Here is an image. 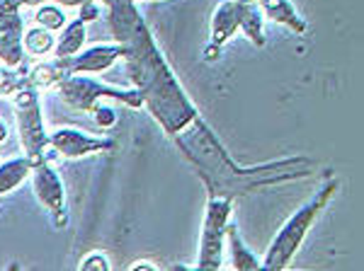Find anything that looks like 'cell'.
<instances>
[{
    "label": "cell",
    "instance_id": "6da1fadb",
    "mask_svg": "<svg viewBox=\"0 0 364 271\" xmlns=\"http://www.w3.org/2000/svg\"><path fill=\"white\" fill-rule=\"evenodd\" d=\"M102 3L107 5L109 29L114 32L117 44L124 46V63L134 90L141 95L158 123L170 136H175L192 119H197V107L190 102L187 92L170 70L144 17L134 8V0H102Z\"/></svg>",
    "mask_w": 364,
    "mask_h": 271
},
{
    "label": "cell",
    "instance_id": "7a4b0ae2",
    "mask_svg": "<svg viewBox=\"0 0 364 271\" xmlns=\"http://www.w3.org/2000/svg\"><path fill=\"white\" fill-rule=\"evenodd\" d=\"M175 143L182 155L195 165L211 197L236 199L291 179H304L314 172V162L309 157H284V160L250 165V167L238 165L199 116L175 133Z\"/></svg>",
    "mask_w": 364,
    "mask_h": 271
},
{
    "label": "cell",
    "instance_id": "3957f363",
    "mask_svg": "<svg viewBox=\"0 0 364 271\" xmlns=\"http://www.w3.org/2000/svg\"><path fill=\"white\" fill-rule=\"evenodd\" d=\"M338 189H340V182L336 177H331V179L316 192V197H311V201L304 204L301 209H299L296 214L279 228V233L274 235V240L267 247L265 259L260 262V269L284 271L289 267L291 259L296 257L299 247H301L304 240H306L309 231L314 228V223L318 221V216L326 211V206L333 201V197L338 194Z\"/></svg>",
    "mask_w": 364,
    "mask_h": 271
},
{
    "label": "cell",
    "instance_id": "277c9868",
    "mask_svg": "<svg viewBox=\"0 0 364 271\" xmlns=\"http://www.w3.org/2000/svg\"><path fill=\"white\" fill-rule=\"evenodd\" d=\"M56 90L68 107H73L78 111H87V114H92V109H95L97 104H102L105 99H117V102H124L129 107H141V104H144V99H141L136 90L105 85V82L92 80L80 73L61 78L56 82Z\"/></svg>",
    "mask_w": 364,
    "mask_h": 271
},
{
    "label": "cell",
    "instance_id": "5b68a950",
    "mask_svg": "<svg viewBox=\"0 0 364 271\" xmlns=\"http://www.w3.org/2000/svg\"><path fill=\"white\" fill-rule=\"evenodd\" d=\"M13 102L17 111V128H20V140L25 145V153L29 157V162L39 165V162H49L54 157L49 155L51 145H49V136L44 131V121H42V107H39L37 99V87L27 85L20 87L17 92H13Z\"/></svg>",
    "mask_w": 364,
    "mask_h": 271
},
{
    "label": "cell",
    "instance_id": "8992f818",
    "mask_svg": "<svg viewBox=\"0 0 364 271\" xmlns=\"http://www.w3.org/2000/svg\"><path fill=\"white\" fill-rule=\"evenodd\" d=\"M233 214V199L228 197H211L207 201L204 214L202 238H199V257L195 269L199 271H216L224 267V245H226V223Z\"/></svg>",
    "mask_w": 364,
    "mask_h": 271
},
{
    "label": "cell",
    "instance_id": "52a82bcc",
    "mask_svg": "<svg viewBox=\"0 0 364 271\" xmlns=\"http://www.w3.org/2000/svg\"><path fill=\"white\" fill-rule=\"evenodd\" d=\"M20 8L17 0L0 3V63L8 68H20L25 61V22Z\"/></svg>",
    "mask_w": 364,
    "mask_h": 271
},
{
    "label": "cell",
    "instance_id": "ba28073f",
    "mask_svg": "<svg viewBox=\"0 0 364 271\" xmlns=\"http://www.w3.org/2000/svg\"><path fill=\"white\" fill-rule=\"evenodd\" d=\"M119 58H124V46L114 44V46H92L87 51H78L70 58H56L58 70L66 75H87V73H102V70L112 68Z\"/></svg>",
    "mask_w": 364,
    "mask_h": 271
},
{
    "label": "cell",
    "instance_id": "9c48e42d",
    "mask_svg": "<svg viewBox=\"0 0 364 271\" xmlns=\"http://www.w3.org/2000/svg\"><path fill=\"white\" fill-rule=\"evenodd\" d=\"M32 184L42 201L51 214L56 216V226H66V194H63L61 177L54 172L49 162H39L32 167Z\"/></svg>",
    "mask_w": 364,
    "mask_h": 271
},
{
    "label": "cell",
    "instance_id": "30bf717a",
    "mask_svg": "<svg viewBox=\"0 0 364 271\" xmlns=\"http://www.w3.org/2000/svg\"><path fill=\"white\" fill-rule=\"evenodd\" d=\"M49 145L56 155L68 157V160H78L90 153H102L112 148V140L109 138H92L87 133H80L75 128H58L49 136Z\"/></svg>",
    "mask_w": 364,
    "mask_h": 271
},
{
    "label": "cell",
    "instance_id": "8fae6325",
    "mask_svg": "<svg viewBox=\"0 0 364 271\" xmlns=\"http://www.w3.org/2000/svg\"><path fill=\"white\" fill-rule=\"evenodd\" d=\"M238 13L240 5L236 0H224L219 3V8L211 15V27H209V44L221 49L226 46V41L238 32Z\"/></svg>",
    "mask_w": 364,
    "mask_h": 271
},
{
    "label": "cell",
    "instance_id": "7c38bea8",
    "mask_svg": "<svg viewBox=\"0 0 364 271\" xmlns=\"http://www.w3.org/2000/svg\"><path fill=\"white\" fill-rule=\"evenodd\" d=\"M257 5H260L262 15L269 17L272 22H277V25L291 29V32H296V34L306 32V22L299 17V13L289 0H257Z\"/></svg>",
    "mask_w": 364,
    "mask_h": 271
},
{
    "label": "cell",
    "instance_id": "4fadbf2b",
    "mask_svg": "<svg viewBox=\"0 0 364 271\" xmlns=\"http://www.w3.org/2000/svg\"><path fill=\"white\" fill-rule=\"evenodd\" d=\"M226 243H228V252H231V267L236 271H255L260 269V262L255 259V255L248 250V245L240 240L238 226L228 221L226 223Z\"/></svg>",
    "mask_w": 364,
    "mask_h": 271
},
{
    "label": "cell",
    "instance_id": "5bb4252c",
    "mask_svg": "<svg viewBox=\"0 0 364 271\" xmlns=\"http://www.w3.org/2000/svg\"><path fill=\"white\" fill-rule=\"evenodd\" d=\"M240 13H238V29L248 37L257 49L265 46V22H262V10L257 3H238Z\"/></svg>",
    "mask_w": 364,
    "mask_h": 271
},
{
    "label": "cell",
    "instance_id": "9a60e30c",
    "mask_svg": "<svg viewBox=\"0 0 364 271\" xmlns=\"http://www.w3.org/2000/svg\"><path fill=\"white\" fill-rule=\"evenodd\" d=\"M85 44V22L73 20L70 25H66L61 29V37L56 39L54 44V58H70L75 56Z\"/></svg>",
    "mask_w": 364,
    "mask_h": 271
},
{
    "label": "cell",
    "instance_id": "2e32d148",
    "mask_svg": "<svg viewBox=\"0 0 364 271\" xmlns=\"http://www.w3.org/2000/svg\"><path fill=\"white\" fill-rule=\"evenodd\" d=\"M32 175V162L29 157H13V160L0 165V197L17 189L27 177Z\"/></svg>",
    "mask_w": 364,
    "mask_h": 271
},
{
    "label": "cell",
    "instance_id": "e0dca14e",
    "mask_svg": "<svg viewBox=\"0 0 364 271\" xmlns=\"http://www.w3.org/2000/svg\"><path fill=\"white\" fill-rule=\"evenodd\" d=\"M22 44H25V51L27 54H32L34 58H44L49 54H54V32H49V29L44 27H32L29 32H25V39H22Z\"/></svg>",
    "mask_w": 364,
    "mask_h": 271
},
{
    "label": "cell",
    "instance_id": "ac0fdd59",
    "mask_svg": "<svg viewBox=\"0 0 364 271\" xmlns=\"http://www.w3.org/2000/svg\"><path fill=\"white\" fill-rule=\"evenodd\" d=\"M37 25L49 29V32H58V29L66 27V15H63L61 5H54V3H44L37 8Z\"/></svg>",
    "mask_w": 364,
    "mask_h": 271
},
{
    "label": "cell",
    "instance_id": "d6986e66",
    "mask_svg": "<svg viewBox=\"0 0 364 271\" xmlns=\"http://www.w3.org/2000/svg\"><path fill=\"white\" fill-rule=\"evenodd\" d=\"M92 116H95V121H97V126H102V128H109V126H114L117 123V111L112 107H107V104H97L95 109H92Z\"/></svg>",
    "mask_w": 364,
    "mask_h": 271
},
{
    "label": "cell",
    "instance_id": "ffe728a7",
    "mask_svg": "<svg viewBox=\"0 0 364 271\" xmlns=\"http://www.w3.org/2000/svg\"><path fill=\"white\" fill-rule=\"evenodd\" d=\"M20 5H29V8H39L44 3H54V5H63V8H80L85 3H102V0H17Z\"/></svg>",
    "mask_w": 364,
    "mask_h": 271
},
{
    "label": "cell",
    "instance_id": "44dd1931",
    "mask_svg": "<svg viewBox=\"0 0 364 271\" xmlns=\"http://www.w3.org/2000/svg\"><path fill=\"white\" fill-rule=\"evenodd\" d=\"M80 269H83V271H92V269L107 271L109 264H107V259L100 255V252H92V255H87V259H83V262H80Z\"/></svg>",
    "mask_w": 364,
    "mask_h": 271
},
{
    "label": "cell",
    "instance_id": "7402d4cb",
    "mask_svg": "<svg viewBox=\"0 0 364 271\" xmlns=\"http://www.w3.org/2000/svg\"><path fill=\"white\" fill-rule=\"evenodd\" d=\"M97 15H100V8H97V3H85V5H80L78 8V17L85 22H92V20H97Z\"/></svg>",
    "mask_w": 364,
    "mask_h": 271
},
{
    "label": "cell",
    "instance_id": "603a6c76",
    "mask_svg": "<svg viewBox=\"0 0 364 271\" xmlns=\"http://www.w3.org/2000/svg\"><path fill=\"white\" fill-rule=\"evenodd\" d=\"M219 51L221 49H216V46H207V51H204V58H207V61H216V58H219Z\"/></svg>",
    "mask_w": 364,
    "mask_h": 271
},
{
    "label": "cell",
    "instance_id": "cb8c5ba5",
    "mask_svg": "<svg viewBox=\"0 0 364 271\" xmlns=\"http://www.w3.org/2000/svg\"><path fill=\"white\" fill-rule=\"evenodd\" d=\"M132 271H139V269H149V271H156V264H151V262H134L132 267H129Z\"/></svg>",
    "mask_w": 364,
    "mask_h": 271
},
{
    "label": "cell",
    "instance_id": "d4e9b609",
    "mask_svg": "<svg viewBox=\"0 0 364 271\" xmlns=\"http://www.w3.org/2000/svg\"><path fill=\"white\" fill-rule=\"evenodd\" d=\"M5 140H8V126H5V121L0 119V145H3Z\"/></svg>",
    "mask_w": 364,
    "mask_h": 271
},
{
    "label": "cell",
    "instance_id": "484cf974",
    "mask_svg": "<svg viewBox=\"0 0 364 271\" xmlns=\"http://www.w3.org/2000/svg\"><path fill=\"white\" fill-rule=\"evenodd\" d=\"M236 3H257V0H236Z\"/></svg>",
    "mask_w": 364,
    "mask_h": 271
},
{
    "label": "cell",
    "instance_id": "4316f807",
    "mask_svg": "<svg viewBox=\"0 0 364 271\" xmlns=\"http://www.w3.org/2000/svg\"><path fill=\"white\" fill-rule=\"evenodd\" d=\"M0 78H3V70H0Z\"/></svg>",
    "mask_w": 364,
    "mask_h": 271
},
{
    "label": "cell",
    "instance_id": "83f0119b",
    "mask_svg": "<svg viewBox=\"0 0 364 271\" xmlns=\"http://www.w3.org/2000/svg\"><path fill=\"white\" fill-rule=\"evenodd\" d=\"M0 3H5V0H0Z\"/></svg>",
    "mask_w": 364,
    "mask_h": 271
}]
</instances>
